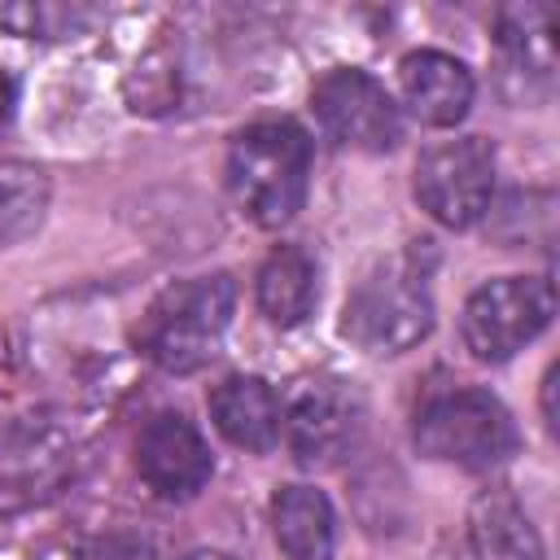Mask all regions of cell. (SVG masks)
Here are the masks:
<instances>
[{
  "label": "cell",
  "instance_id": "13",
  "mask_svg": "<svg viewBox=\"0 0 560 560\" xmlns=\"http://www.w3.org/2000/svg\"><path fill=\"white\" fill-rule=\"evenodd\" d=\"M319 302V267L302 245H276L258 267V311L276 328H298Z\"/></svg>",
  "mask_w": 560,
  "mask_h": 560
},
{
  "label": "cell",
  "instance_id": "14",
  "mask_svg": "<svg viewBox=\"0 0 560 560\" xmlns=\"http://www.w3.org/2000/svg\"><path fill=\"white\" fill-rule=\"evenodd\" d=\"M271 529L289 560H332V503L315 486H280L271 499Z\"/></svg>",
  "mask_w": 560,
  "mask_h": 560
},
{
  "label": "cell",
  "instance_id": "8",
  "mask_svg": "<svg viewBox=\"0 0 560 560\" xmlns=\"http://www.w3.org/2000/svg\"><path fill=\"white\" fill-rule=\"evenodd\" d=\"M136 468L144 477V486L162 499H192L210 472H214V455L201 438V429L179 416V411H158L140 438H136Z\"/></svg>",
  "mask_w": 560,
  "mask_h": 560
},
{
  "label": "cell",
  "instance_id": "2",
  "mask_svg": "<svg viewBox=\"0 0 560 560\" xmlns=\"http://www.w3.org/2000/svg\"><path fill=\"white\" fill-rule=\"evenodd\" d=\"M232 306H236V280L228 271L175 280L140 315L136 346L162 372L188 376L219 354L223 332L232 324Z\"/></svg>",
  "mask_w": 560,
  "mask_h": 560
},
{
  "label": "cell",
  "instance_id": "1",
  "mask_svg": "<svg viewBox=\"0 0 560 560\" xmlns=\"http://www.w3.org/2000/svg\"><path fill=\"white\" fill-rule=\"evenodd\" d=\"M311 184V140L289 118L249 122L228 144V192L258 228H284Z\"/></svg>",
  "mask_w": 560,
  "mask_h": 560
},
{
  "label": "cell",
  "instance_id": "6",
  "mask_svg": "<svg viewBox=\"0 0 560 560\" xmlns=\"http://www.w3.org/2000/svg\"><path fill=\"white\" fill-rule=\"evenodd\" d=\"M311 114L337 149L389 153L402 140V118H398L394 96L359 66L328 70L311 88Z\"/></svg>",
  "mask_w": 560,
  "mask_h": 560
},
{
  "label": "cell",
  "instance_id": "19",
  "mask_svg": "<svg viewBox=\"0 0 560 560\" xmlns=\"http://www.w3.org/2000/svg\"><path fill=\"white\" fill-rule=\"evenodd\" d=\"M179 560H236V556L214 551V547H197V551H188V556H179Z\"/></svg>",
  "mask_w": 560,
  "mask_h": 560
},
{
  "label": "cell",
  "instance_id": "9",
  "mask_svg": "<svg viewBox=\"0 0 560 560\" xmlns=\"http://www.w3.org/2000/svg\"><path fill=\"white\" fill-rule=\"evenodd\" d=\"M280 433H284L298 464H306V468L337 464L350 451L354 433H359V407L337 385H306L284 407Z\"/></svg>",
  "mask_w": 560,
  "mask_h": 560
},
{
  "label": "cell",
  "instance_id": "17",
  "mask_svg": "<svg viewBox=\"0 0 560 560\" xmlns=\"http://www.w3.org/2000/svg\"><path fill=\"white\" fill-rule=\"evenodd\" d=\"M556 376H560V368H551L542 376V416H547V429H556Z\"/></svg>",
  "mask_w": 560,
  "mask_h": 560
},
{
  "label": "cell",
  "instance_id": "11",
  "mask_svg": "<svg viewBox=\"0 0 560 560\" xmlns=\"http://www.w3.org/2000/svg\"><path fill=\"white\" fill-rule=\"evenodd\" d=\"M494 44L503 57V74L521 79V96L547 92L556 70V9L538 0L503 4L494 13Z\"/></svg>",
  "mask_w": 560,
  "mask_h": 560
},
{
  "label": "cell",
  "instance_id": "5",
  "mask_svg": "<svg viewBox=\"0 0 560 560\" xmlns=\"http://www.w3.org/2000/svg\"><path fill=\"white\" fill-rule=\"evenodd\" d=\"M556 315V284L547 276H499L468 293L459 315L464 350L477 363H503L525 350Z\"/></svg>",
  "mask_w": 560,
  "mask_h": 560
},
{
  "label": "cell",
  "instance_id": "4",
  "mask_svg": "<svg viewBox=\"0 0 560 560\" xmlns=\"http://www.w3.org/2000/svg\"><path fill=\"white\" fill-rule=\"evenodd\" d=\"M433 328V298L416 262L394 258L368 271L341 311V337L368 354H402Z\"/></svg>",
  "mask_w": 560,
  "mask_h": 560
},
{
  "label": "cell",
  "instance_id": "12",
  "mask_svg": "<svg viewBox=\"0 0 560 560\" xmlns=\"http://www.w3.org/2000/svg\"><path fill=\"white\" fill-rule=\"evenodd\" d=\"M214 429L241 451H271L280 442L284 402L262 376H228L210 394Z\"/></svg>",
  "mask_w": 560,
  "mask_h": 560
},
{
  "label": "cell",
  "instance_id": "7",
  "mask_svg": "<svg viewBox=\"0 0 560 560\" xmlns=\"http://www.w3.org/2000/svg\"><path fill=\"white\" fill-rule=\"evenodd\" d=\"M416 201L442 228H472L494 197V149L481 136L433 144L416 162Z\"/></svg>",
  "mask_w": 560,
  "mask_h": 560
},
{
  "label": "cell",
  "instance_id": "3",
  "mask_svg": "<svg viewBox=\"0 0 560 560\" xmlns=\"http://www.w3.org/2000/svg\"><path fill=\"white\" fill-rule=\"evenodd\" d=\"M516 424L512 411L490 394V389H446L424 398V407L416 411V446L429 459L468 468V472H486L499 468L503 459L516 455Z\"/></svg>",
  "mask_w": 560,
  "mask_h": 560
},
{
  "label": "cell",
  "instance_id": "10",
  "mask_svg": "<svg viewBox=\"0 0 560 560\" xmlns=\"http://www.w3.org/2000/svg\"><path fill=\"white\" fill-rule=\"evenodd\" d=\"M398 92H402V105L429 122V127H455L468 105H472V70L451 57V52H438V48H416L398 61Z\"/></svg>",
  "mask_w": 560,
  "mask_h": 560
},
{
  "label": "cell",
  "instance_id": "15",
  "mask_svg": "<svg viewBox=\"0 0 560 560\" xmlns=\"http://www.w3.org/2000/svg\"><path fill=\"white\" fill-rule=\"evenodd\" d=\"M468 538L477 560H542V538L508 490H486L472 499Z\"/></svg>",
  "mask_w": 560,
  "mask_h": 560
},
{
  "label": "cell",
  "instance_id": "16",
  "mask_svg": "<svg viewBox=\"0 0 560 560\" xmlns=\"http://www.w3.org/2000/svg\"><path fill=\"white\" fill-rule=\"evenodd\" d=\"M48 175L31 162H0V249L26 241L48 210Z\"/></svg>",
  "mask_w": 560,
  "mask_h": 560
},
{
  "label": "cell",
  "instance_id": "18",
  "mask_svg": "<svg viewBox=\"0 0 560 560\" xmlns=\"http://www.w3.org/2000/svg\"><path fill=\"white\" fill-rule=\"evenodd\" d=\"M13 96H18V92H13L9 74H0V127H4L9 118H13Z\"/></svg>",
  "mask_w": 560,
  "mask_h": 560
}]
</instances>
